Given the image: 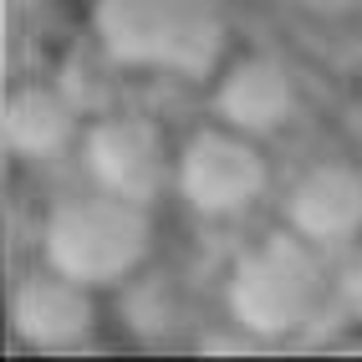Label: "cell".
<instances>
[{
  "instance_id": "cell-1",
  "label": "cell",
  "mask_w": 362,
  "mask_h": 362,
  "mask_svg": "<svg viewBox=\"0 0 362 362\" xmlns=\"http://www.w3.org/2000/svg\"><path fill=\"white\" fill-rule=\"evenodd\" d=\"M92 36L107 62L184 82H204L230 62V16L220 0H92Z\"/></svg>"
},
{
  "instance_id": "cell-2",
  "label": "cell",
  "mask_w": 362,
  "mask_h": 362,
  "mask_svg": "<svg viewBox=\"0 0 362 362\" xmlns=\"http://www.w3.org/2000/svg\"><path fill=\"white\" fill-rule=\"evenodd\" d=\"M41 255L62 276L107 291L133 281L153 255V214L148 204L123 194H71L62 199L41 225Z\"/></svg>"
},
{
  "instance_id": "cell-3",
  "label": "cell",
  "mask_w": 362,
  "mask_h": 362,
  "mask_svg": "<svg viewBox=\"0 0 362 362\" xmlns=\"http://www.w3.org/2000/svg\"><path fill=\"white\" fill-rule=\"evenodd\" d=\"M317 250L322 245H311L291 225L255 240L235 260L230 286H225L230 322L250 337H286V332L306 327L322 301V286H327Z\"/></svg>"
},
{
  "instance_id": "cell-4",
  "label": "cell",
  "mask_w": 362,
  "mask_h": 362,
  "mask_svg": "<svg viewBox=\"0 0 362 362\" xmlns=\"http://www.w3.org/2000/svg\"><path fill=\"white\" fill-rule=\"evenodd\" d=\"M179 199L204 220H235L271 189V163L260 153V138L230 123H209L184 138L174 163Z\"/></svg>"
},
{
  "instance_id": "cell-5",
  "label": "cell",
  "mask_w": 362,
  "mask_h": 362,
  "mask_svg": "<svg viewBox=\"0 0 362 362\" xmlns=\"http://www.w3.org/2000/svg\"><path fill=\"white\" fill-rule=\"evenodd\" d=\"M82 163L98 189L153 204L163 194V184L174 179L179 153H168V138L158 123L123 112V117H103L82 133Z\"/></svg>"
},
{
  "instance_id": "cell-6",
  "label": "cell",
  "mask_w": 362,
  "mask_h": 362,
  "mask_svg": "<svg viewBox=\"0 0 362 362\" xmlns=\"http://www.w3.org/2000/svg\"><path fill=\"white\" fill-rule=\"evenodd\" d=\"M301 87L296 71L271 52H245L230 57L214 71V117L250 138H271L296 117Z\"/></svg>"
},
{
  "instance_id": "cell-7",
  "label": "cell",
  "mask_w": 362,
  "mask_h": 362,
  "mask_svg": "<svg viewBox=\"0 0 362 362\" xmlns=\"http://www.w3.org/2000/svg\"><path fill=\"white\" fill-rule=\"evenodd\" d=\"M11 322L21 332V342H31V347H52V352L77 347L98 327V296H92V286L62 276L57 265H46V271H36L16 286Z\"/></svg>"
},
{
  "instance_id": "cell-8",
  "label": "cell",
  "mask_w": 362,
  "mask_h": 362,
  "mask_svg": "<svg viewBox=\"0 0 362 362\" xmlns=\"http://www.w3.org/2000/svg\"><path fill=\"white\" fill-rule=\"evenodd\" d=\"M286 225L311 245H352L362 235V168L357 163H311L286 189Z\"/></svg>"
},
{
  "instance_id": "cell-9",
  "label": "cell",
  "mask_w": 362,
  "mask_h": 362,
  "mask_svg": "<svg viewBox=\"0 0 362 362\" xmlns=\"http://www.w3.org/2000/svg\"><path fill=\"white\" fill-rule=\"evenodd\" d=\"M0 138L21 158H57L77 143V112L57 87H16L0 107Z\"/></svg>"
},
{
  "instance_id": "cell-10",
  "label": "cell",
  "mask_w": 362,
  "mask_h": 362,
  "mask_svg": "<svg viewBox=\"0 0 362 362\" xmlns=\"http://www.w3.org/2000/svg\"><path fill=\"white\" fill-rule=\"evenodd\" d=\"M337 291H342V301L362 317V245L352 250V260L342 265V276H337Z\"/></svg>"
}]
</instances>
